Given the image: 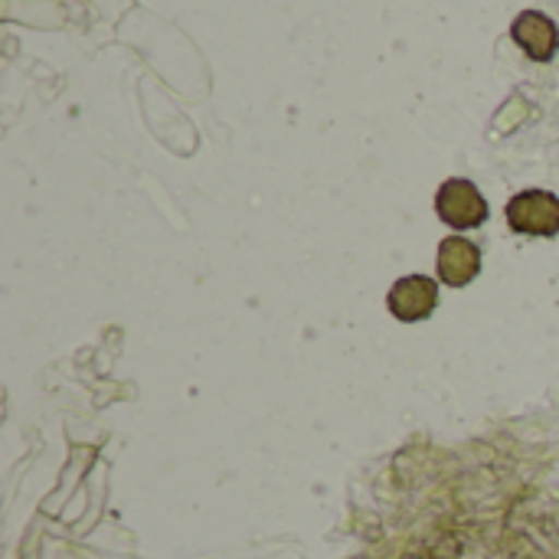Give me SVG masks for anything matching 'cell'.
Listing matches in <instances>:
<instances>
[{"mask_svg":"<svg viewBox=\"0 0 559 559\" xmlns=\"http://www.w3.org/2000/svg\"><path fill=\"white\" fill-rule=\"evenodd\" d=\"M508 223L521 236L550 239L559 233V197L547 190H524L508 203Z\"/></svg>","mask_w":559,"mask_h":559,"instance_id":"obj_1","label":"cell"},{"mask_svg":"<svg viewBox=\"0 0 559 559\" xmlns=\"http://www.w3.org/2000/svg\"><path fill=\"white\" fill-rule=\"evenodd\" d=\"M436 210H439L442 223H449L452 229H475L488 219V203H485L481 190L462 177H452L439 187Z\"/></svg>","mask_w":559,"mask_h":559,"instance_id":"obj_2","label":"cell"},{"mask_svg":"<svg viewBox=\"0 0 559 559\" xmlns=\"http://www.w3.org/2000/svg\"><path fill=\"white\" fill-rule=\"evenodd\" d=\"M386 305H390V311H393L400 321H406V324L426 321V318L436 311V305H439V288H436V282L426 278V275H406V278H400V282L393 285Z\"/></svg>","mask_w":559,"mask_h":559,"instance_id":"obj_3","label":"cell"},{"mask_svg":"<svg viewBox=\"0 0 559 559\" xmlns=\"http://www.w3.org/2000/svg\"><path fill=\"white\" fill-rule=\"evenodd\" d=\"M511 36L514 43L534 59V62H550L559 49V29L557 23L540 13V10H524L514 26H511Z\"/></svg>","mask_w":559,"mask_h":559,"instance_id":"obj_4","label":"cell"},{"mask_svg":"<svg viewBox=\"0 0 559 559\" xmlns=\"http://www.w3.org/2000/svg\"><path fill=\"white\" fill-rule=\"evenodd\" d=\"M481 272V249L465 236H449L439 246V278L449 288L468 285Z\"/></svg>","mask_w":559,"mask_h":559,"instance_id":"obj_5","label":"cell"}]
</instances>
